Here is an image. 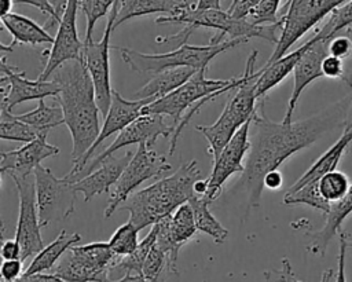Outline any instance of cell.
I'll return each instance as SVG.
<instances>
[{
	"label": "cell",
	"instance_id": "obj_1",
	"mask_svg": "<svg viewBox=\"0 0 352 282\" xmlns=\"http://www.w3.org/2000/svg\"><path fill=\"white\" fill-rule=\"evenodd\" d=\"M351 120L352 92L324 110L290 124L270 120L263 111V103H260L252 121L254 132L250 139L245 171L235 186H241L246 193V209L242 221L246 220L252 209L260 206L264 176L268 172L278 169L289 157L309 147L324 133L345 128Z\"/></svg>",
	"mask_w": 352,
	"mask_h": 282
},
{
	"label": "cell",
	"instance_id": "obj_2",
	"mask_svg": "<svg viewBox=\"0 0 352 282\" xmlns=\"http://www.w3.org/2000/svg\"><path fill=\"white\" fill-rule=\"evenodd\" d=\"M51 80L60 85L56 100L62 107L65 124L72 135V160L76 164L94 146L100 133V110L94 83L84 59L63 63L54 72Z\"/></svg>",
	"mask_w": 352,
	"mask_h": 282
},
{
	"label": "cell",
	"instance_id": "obj_3",
	"mask_svg": "<svg viewBox=\"0 0 352 282\" xmlns=\"http://www.w3.org/2000/svg\"><path fill=\"white\" fill-rule=\"evenodd\" d=\"M202 179L195 160L187 161L170 176L135 191L120 208L129 212V221L140 231L173 213L195 195L194 184Z\"/></svg>",
	"mask_w": 352,
	"mask_h": 282
},
{
	"label": "cell",
	"instance_id": "obj_4",
	"mask_svg": "<svg viewBox=\"0 0 352 282\" xmlns=\"http://www.w3.org/2000/svg\"><path fill=\"white\" fill-rule=\"evenodd\" d=\"M155 23H183L195 29H214L216 33L210 39V43H221L224 41V36H228L230 40L243 39L246 41L252 37H258L274 44L278 43L283 26L282 19L272 25H253L248 19L234 18L228 11L198 10L197 7H191L182 0L175 14L162 15L155 19Z\"/></svg>",
	"mask_w": 352,
	"mask_h": 282
},
{
	"label": "cell",
	"instance_id": "obj_5",
	"mask_svg": "<svg viewBox=\"0 0 352 282\" xmlns=\"http://www.w3.org/2000/svg\"><path fill=\"white\" fill-rule=\"evenodd\" d=\"M242 43H246V40L227 39L221 43H209L208 45H191L186 43L164 54H143L126 47L114 45H111V48L121 52L122 61L131 70L155 74L175 67H192L201 70L202 67H208L213 58Z\"/></svg>",
	"mask_w": 352,
	"mask_h": 282
},
{
	"label": "cell",
	"instance_id": "obj_6",
	"mask_svg": "<svg viewBox=\"0 0 352 282\" xmlns=\"http://www.w3.org/2000/svg\"><path fill=\"white\" fill-rule=\"evenodd\" d=\"M348 1L349 0H287L285 12L280 15L283 21L280 37L265 65H271L286 55L297 40L316 26L324 17Z\"/></svg>",
	"mask_w": 352,
	"mask_h": 282
},
{
	"label": "cell",
	"instance_id": "obj_7",
	"mask_svg": "<svg viewBox=\"0 0 352 282\" xmlns=\"http://www.w3.org/2000/svg\"><path fill=\"white\" fill-rule=\"evenodd\" d=\"M206 69L208 67H202L180 88L175 89L173 92L168 94L161 99L148 103L143 109L142 114H161L165 117L168 116L172 118L173 127L176 128L184 114L199 100L217 92L219 89L232 85L236 81V77L228 80L208 78L205 76Z\"/></svg>",
	"mask_w": 352,
	"mask_h": 282
},
{
	"label": "cell",
	"instance_id": "obj_8",
	"mask_svg": "<svg viewBox=\"0 0 352 282\" xmlns=\"http://www.w3.org/2000/svg\"><path fill=\"white\" fill-rule=\"evenodd\" d=\"M36 202L40 226L48 227L51 223L62 221L74 212L76 194L74 182L56 177L50 168L38 165L34 171Z\"/></svg>",
	"mask_w": 352,
	"mask_h": 282
},
{
	"label": "cell",
	"instance_id": "obj_9",
	"mask_svg": "<svg viewBox=\"0 0 352 282\" xmlns=\"http://www.w3.org/2000/svg\"><path fill=\"white\" fill-rule=\"evenodd\" d=\"M172 169L166 157L158 154L151 149L148 143L138 144V149L116 183L111 194L109 195V202L104 209V217L109 219L117 208H120L139 187L143 182L158 177Z\"/></svg>",
	"mask_w": 352,
	"mask_h": 282
},
{
	"label": "cell",
	"instance_id": "obj_10",
	"mask_svg": "<svg viewBox=\"0 0 352 282\" xmlns=\"http://www.w3.org/2000/svg\"><path fill=\"white\" fill-rule=\"evenodd\" d=\"M118 12V3L116 0L113 8L110 10V15L107 18V23L103 32V36L99 41H84V51L82 59L88 69V73L92 78L98 107L100 114L106 117L110 103H111V78H110V61H109V51L110 45V36L114 30V22Z\"/></svg>",
	"mask_w": 352,
	"mask_h": 282
},
{
	"label": "cell",
	"instance_id": "obj_11",
	"mask_svg": "<svg viewBox=\"0 0 352 282\" xmlns=\"http://www.w3.org/2000/svg\"><path fill=\"white\" fill-rule=\"evenodd\" d=\"M16 186L19 199V213L15 228V239L22 248V261L30 256H36L44 249V242L40 234V220L36 202V183L34 175L12 176Z\"/></svg>",
	"mask_w": 352,
	"mask_h": 282
},
{
	"label": "cell",
	"instance_id": "obj_12",
	"mask_svg": "<svg viewBox=\"0 0 352 282\" xmlns=\"http://www.w3.org/2000/svg\"><path fill=\"white\" fill-rule=\"evenodd\" d=\"M154 102V99L148 98V99H135V100H128L125 98H122L116 89H113V95H111V103H110V109L104 117V122L100 128V133L96 139V142L94 143V146L87 151V154L77 161L76 164H73L72 171L65 175L67 179H70L72 182H77L80 180L85 166L88 165V160L92 158L94 153L96 151V149L111 135L114 133H120L124 128H126L129 124H132L135 120H138L143 111V109L148 105Z\"/></svg>",
	"mask_w": 352,
	"mask_h": 282
},
{
	"label": "cell",
	"instance_id": "obj_13",
	"mask_svg": "<svg viewBox=\"0 0 352 282\" xmlns=\"http://www.w3.org/2000/svg\"><path fill=\"white\" fill-rule=\"evenodd\" d=\"M80 0H67V7L58 25L52 47L47 54V62L38 76V80L48 81L54 72L69 61L82 59L84 43L78 39L77 32V10Z\"/></svg>",
	"mask_w": 352,
	"mask_h": 282
},
{
	"label": "cell",
	"instance_id": "obj_14",
	"mask_svg": "<svg viewBox=\"0 0 352 282\" xmlns=\"http://www.w3.org/2000/svg\"><path fill=\"white\" fill-rule=\"evenodd\" d=\"M1 78H0V95L1 102L0 106L7 107L10 111L22 102L33 100V99H44L48 96H58L60 92V85L54 81H43V80H28L25 77V72L16 70L15 66L7 63L6 54L1 55L0 62Z\"/></svg>",
	"mask_w": 352,
	"mask_h": 282
},
{
	"label": "cell",
	"instance_id": "obj_15",
	"mask_svg": "<svg viewBox=\"0 0 352 282\" xmlns=\"http://www.w3.org/2000/svg\"><path fill=\"white\" fill-rule=\"evenodd\" d=\"M158 227L155 245L166 256V270L177 274L179 250L197 234L194 210L188 202L180 205L173 213L155 223Z\"/></svg>",
	"mask_w": 352,
	"mask_h": 282
},
{
	"label": "cell",
	"instance_id": "obj_16",
	"mask_svg": "<svg viewBox=\"0 0 352 282\" xmlns=\"http://www.w3.org/2000/svg\"><path fill=\"white\" fill-rule=\"evenodd\" d=\"M175 131L173 124H168L165 120V116L161 114H143L138 120H135L132 124H129L126 128H124L120 133H117V138L114 142L106 147L100 154L95 155V158L85 166L84 173H91L94 169L99 166V164L116 154L120 149L129 144H140V143H148L153 146L160 136L170 138Z\"/></svg>",
	"mask_w": 352,
	"mask_h": 282
},
{
	"label": "cell",
	"instance_id": "obj_17",
	"mask_svg": "<svg viewBox=\"0 0 352 282\" xmlns=\"http://www.w3.org/2000/svg\"><path fill=\"white\" fill-rule=\"evenodd\" d=\"M253 117L246 121L238 132L232 136V139L226 144L219 157L213 160V168L210 176L208 177V191L206 195L212 202L220 197L223 191V186L230 176L234 173H243L245 165L242 164L246 154L250 151V140H249V129L252 125Z\"/></svg>",
	"mask_w": 352,
	"mask_h": 282
},
{
	"label": "cell",
	"instance_id": "obj_18",
	"mask_svg": "<svg viewBox=\"0 0 352 282\" xmlns=\"http://www.w3.org/2000/svg\"><path fill=\"white\" fill-rule=\"evenodd\" d=\"M312 44L309 48L304 52L301 59L294 67L293 72V89L292 95L287 102V109L283 117V122L290 124L293 122V114L297 107L298 99L302 94V91L315 80L324 77L322 72V62L329 55V41L326 39H322L318 33H315L312 37Z\"/></svg>",
	"mask_w": 352,
	"mask_h": 282
},
{
	"label": "cell",
	"instance_id": "obj_19",
	"mask_svg": "<svg viewBox=\"0 0 352 282\" xmlns=\"http://www.w3.org/2000/svg\"><path fill=\"white\" fill-rule=\"evenodd\" d=\"M59 154V147L50 144L47 136L37 138L25 146L3 151L0 154V172L1 175L12 176H30L34 173L40 162L48 157Z\"/></svg>",
	"mask_w": 352,
	"mask_h": 282
},
{
	"label": "cell",
	"instance_id": "obj_20",
	"mask_svg": "<svg viewBox=\"0 0 352 282\" xmlns=\"http://www.w3.org/2000/svg\"><path fill=\"white\" fill-rule=\"evenodd\" d=\"M135 153L125 151L121 155H110L104 158L99 168L94 169L91 173L85 175L74 183V188L80 191L84 197V201H91L95 195L109 193L111 186H116L128 162L132 160Z\"/></svg>",
	"mask_w": 352,
	"mask_h": 282
},
{
	"label": "cell",
	"instance_id": "obj_21",
	"mask_svg": "<svg viewBox=\"0 0 352 282\" xmlns=\"http://www.w3.org/2000/svg\"><path fill=\"white\" fill-rule=\"evenodd\" d=\"M352 144V120L346 124V127L344 128L340 139L330 146V149L327 151H324L309 168L308 171L300 176L289 188L286 193H294L297 190H300L302 186L312 183V182H318L320 177H323L326 173L336 171L342 154L345 153V150Z\"/></svg>",
	"mask_w": 352,
	"mask_h": 282
},
{
	"label": "cell",
	"instance_id": "obj_22",
	"mask_svg": "<svg viewBox=\"0 0 352 282\" xmlns=\"http://www.w3.org/2000/svg\"><path fill=\"white\" fill-rule=\"evenodd\" d=\"M1 23L12 36V41L10 43V45H6V44L0 45V50L3 54L11 52L15 44L37 45V44L54 43V37L47 32L44 26H40L37 22H34L33 19L25 15L10 12L1 17Z\"/></svg>",
	"mask_w": 352,
	"mask_h": 282
},
{
	"label": "cell",
	"instance_id": "obj_23",
	"mask_svg": "<svg viewBox=\"0 0 352 282\" xmlns=\"http://www.w3.org/2000/svg\"><path fill=\"white\" fill-rule=\"evenodd\" d=\"M351 213H352V183L346 195L341 201L331 204L330 212L326 215L323 227L309 234L311 239L307 245V250L315 256H323L326 253L329 242L333 239V237L337 232L341 231V224Z\"/></svg>",
	"mask_w": 352,
	"mask_h": 282
},
{
	"label": "cell",
	"instance_id": "obj_24",
	"mask_svg": "<svg viewBox=\"0 0 352 282\" xmlns=\"http://www.w3.org/2000/svg\"><path fill=\"white\" fill-rule=\"evenodd\" d=\"M312 44V39L307 40L302 45L296 48L294 51L283 55L280 59L272 62L271 65H264L261 67V74L256 83V96L261 102V99L278 84H280L292 72H294L296 65L304 55V52Z\"/></svg>",
	"mask_w": 352,
	"mask_h": 282
},
{
	"label": "cell",
	"instance_id": "obj_25",
	"mask_svg": "<svg viewBox=\"0 0 352 282\" xmlns=\"http://www.w3.org/2000/svg\"><path fill=\"white\" fill-rule=\"evenodd\" d=\"M197 72L198 70L192 67H175L162 70L153 74V77L140 89L136 91L135 96L138 99H161L186 84Z\"/></svg>",
	"mask_w": 352,
	"mask_h": 282
},
{
	"label": "cell",
	"instance_id": "obj_26",
	"mask_svg": "<svg viewBox=\"0 0 352 282\" xmlns=\"http://www.w3.org/2000/svg\"><path fill=\"white\" fill-rule=\"evenodd\" d=\"M69 250L82 265L106 279H110V272L120 259L111 250L109 242L102 241L91 242L87 245H74Z\"/></svg>",
	"mask_w": 352,
	"mask_h": 282
},
{
	"label": "cell",
	"instance_id": "obj_27",
	"mask_svg": "<svg viewBox=\"0 0 352 282\" xmlns=\"http://www.w3.org/2000/svg\"><path fill=\"white\" fill-rule=\"evenodd\" d=\"M81 241L80 234L73 232L67 234L66 230H62L58 237L47 246H44L43 250H40L29 264V267L25 270L21 278H28L34 274H43L45 271H51L56 263L60 260V257L74 245H77ZM19 278V279H21Z\"/></svg>",
	"mask_w": 352,
	"mask_h": 282
},
{
	"label": "cell",
	"instance_id": "obj_28",
	"mask_svg": "<svg viewBox=\"0 0 352 282\" xmlns=\"http://www.w3.org/2000/svg\"><path fill=\"white\" fill-rule=\"evenodd\" d=\"M118 12L114 22V29L121 23L142 15H150L155 12H162L172 15L179 8L180 1L176 0H117Z\"/></svg>",
	"mask_w": 352,
	"mask_h": 282
},
{
	"label": "cell",
	"instance_id": "obj_29",
	"mask_svg": "<svg viewBox=\"0 0 352 282\" xmlns=\"http://www.w3.org/2000/svg\"><path fill=\"white\" fill-rule=\"evenodd\" d=\"M188 204L194 210L197 230L210 237L214 243H223L228 237V230L210 213L209 205L212 201L206 195H194L188 199Z\"/></svg>",
	"mask_w": 352,
	"mask_h": 282
},
{
	"label": "cell",
	"instance_id": "obj_30",
	"mask_svg": "<svg viewBox=\"0 0 352 282\" xmlns=\"http://www.w3.org/2000/svg\"><path fill=\"white\" fill-rule=\"evenodd\" d=\"M48 131H38L21 121L7 107L0 106V138L4 140L29 143L37 138L47 136Z\"/></svg>",
	"mask_w": 352,
	"mask_h": 282
},
{
	"label": "cell",
	"instance_id": "obj_31",
	"mask_svg": "<svg viewBox=\"0 0 352 282\" xmlns=\"http://www.w3.org/2000/svg\"><path fill=\"white\" fill-rule=\"evenodd\" d=\"M157 231H158L157 224H153L148 234L139 242L138 248L131 254H128L125 257H120L118 261L116 263V265L113 267L111 272H122L124 275H126V274L142 275V270H143L146 257L148 256L151 248L155 245Z\"/></svg>",
	"mask_w": 352,
	"mask_h": 282
},
{
	"label": "cell",
	"instance_id": "obj_32",
	"mask_svg": "<svg viewBox=\"0 0 352 282\" xmlns=\"http://www.w3.org/2000/svg\"><path fill=\"white\" fill-rule=\"evenodd\" d=\"M16 117L38 131H50L54 127L65 124L62 107L59 105L48 106L44 99L38 100L36 109L23 114H18Z\"/></svg>",
	"mask_w": 352,
	"mask_h": 282
},
{
	"label": "cell",
	"instance_id": "obj_33",
	"mask_svg": "<svg viewBox=\"0 0 352 282\" xmlns=\"http://www.w3.org/2000/svg\"><path fill=\"white\" fill-rule=\"evenodd\" d=\"M283 204L285 205H308L322 212L324 216L330 212V208H331V204H329L320 195L318 182L308 183L294 193H286L283 195Z\"/></svg>",
	"mask_w": 352,
	"mask_h": 282
},
{
	"label": "cell",
	"instance_id": "obj_34",
	"mask_svg": "<svg viewBox=\"0 0 352 282\" xmlns=\"http://www.w3.org/2000/svg\"><path fill=\"white\" fill-rule=\"evenodd\" d=\"M318 187H319L320 195L329 204H336L346 195L351 187V182L344 172L336 169L326 173L323 177H320L318 180Z\"/></svg>",
	"mask_w": 352,
	"mask_h": 282
},
{
	"label": "cell",
	"instance_id": "obj_35",
	"mask_svg": "<svg viewBox=\"0 0 352 282\" xmlns=\"http://www.w3.org/2000/svg\"><path fill=\"white\" fill-rule=\"evenodd\" d=\"M138 232L139 230L128 220L122 226H120L111 235V238L107 241L111 250L118 257H125L131 254L139 245L138 241Z\"/></svg>",
	"mask_w": 352,
	"mask_h": 282
},
{
	"label": "cell",
	"instance_id": "obj_36",
	"mask_svg": "<svg viewBox=\"0 0 352 282\" xmlns=\"http://www.w3.org/2000/svg\"><path fill=\"white\" fill-rule=\"evenodd\" d=\"M352 26V0L336 8L326 23L316 32L322 39L331 40L334 36Z\"/></svg>",
	"mask_w": 352,
	"mask_h": 282
},
{
	"label": "cell",
	"instance_id": "obj_37",
	"mask_svg": "<svg viewBox=\"0 0 352 282\" xmlns=\"http://www.w3.org/2000/svg\"><path fill=\"white\" fill-rule=\"evenodd\" d=\"M116 0H80V8L87 18V30H85V43L94 41L92 33L95 23L103 18L109 10L113 8Z\"/></svg>",
	"mask_w": 352,
	"mask_h": 282
},
{
	"label": "cell",
	"instance_id": "obj_38",
	"mask_svg": "<svg viewBox=\"0 0 352 282\" xmlns=\"http://www.w3.org/2000/svg\"><path fill=\"white\" fill-rule=\"evenodd\" d=\"M15 4H29L38 8L41 12L48 15V19L44 25L45 29L52 28L55 23L59 25L65 10L67 7V0H14Z\"/></svg>",
	"mask_w": 352,
	"mask_h": 282
},
{
	"label": "cell",
	"instance_id": "obj_39",
	"mask_svg": "<svg viewBox=\"0 0 352 282\" xmlns=\"http://www.w3.org/2000/svg\"><path fill=\"white\" fill-rule=\"evenodd\" d=\"M280 0H261L258 6L252 11L248 21L253 25H272L279 22L278 10Z\"/></svg>",
	"mask_w": 352,
	"mask_h": 282
},
{
	"label": "cell",
	"instance_id": "obj_40",
	"mask_svg": "<svg viewBox=\"0 0 352 282\" xmlns=\"http://www.w3.org/2000/svg\"><path fill=\"white\" fill-rule=\"evenodd\" d=\"M166 256L165 253L157 246L154 245L148 253V256L146 257V261L143 264V270H142V275L150 281H160L164 270L166 268Z\"/></svg>",
	"mask_w": 352,
	"mask_h": 282
},
{
	"label": "cell",
	"instance_id": "obj_41",
	"mask_svg": "<svg viewBox=\"0 0 352 282\" xmlns=\"http://www.w3.org/2000/svg\"><path fill=\"white\" fill-rule=\"evenodd\" d=\"M280 268L267 270L264 271V281L263 282H302L297 278L293 271V267L287 257H282Z\"/></svg>",
	"mask_w": 352,
	"mask_h": 282
},
{
	"label": "cell",
	"instance_id": "obj_42",
	"mask_svg": "<svg viewBox=\"0 0 352 282\" xmlns=\"http://www.w3.org/2000/svg\"><path fill=\"white\" fill-rule=\"evenodd\" d=\"M352 51V40L346 34H337L329 41V55H333L336 58H345Z\"/></svg>",
	"mask_w": 352,
	"mask_h": 282
},
{
	"label": "cell",
	"instance_id": "obj_43",
	"mask_svg": "<svg viewBox=\"0 0 352 282\" xmlns=\"http://www.w3.org/2000/svg\"><path fill=\"white\" fill-rule=\"evenodd\" d=\"M23 272L25 270L22 260H3L0 267L1 282H16Z\"/></svg>",
	"mask_w": 352,
	"mask_h": 282
},
{
	"label": "cell",
	"instance_id": "obj_44",
	"mask_svg": "<svg viewBox=\"0 0 352 282\" xmlns=\"http://www.w3.org/2000/svg\"><path fill=\"white\" fill-rule=\"evenodd\" d=\"M323 76L327 78H344V66L342 59L333 55H327L322 62Z\"/></svg>",
	"mask_w": 352,
	"mask_h": 282
},
{
	"label": "cell",
	"instance_id": "obj_45",
	"mask_svg": "<svg viewBox=\"0 0 352 282\" xmlns=\"http://www.w3.org/2000/svg\"><path fill=\"white\" fill-rule=\"evenodd\" d=\"M338 235H340V253H338V264H337V272H336L334 282H346L345 259H346V249H348V238L342 230L338 232Z\"/></svg>",
	"mask_w": 352,
	"mask_h": 282
},
{
	"label": "cell",
	"instance_id": "obj_46",
	"mask_svg": "<svg viewBox=\"0 0 352 282\" xmlns=\"http://www.w3.org/2000/svg\"><path fill=\"white\" fill-rule=\"evenodd\" d=\"M260 1L261 0H239L235 6L228 7L227 11L236 19H248Z\"/></svg>",
	"mask_w": 352,
	"mask_h": 282
},
{
	"label": "cell",
	"instance_id": "obj_47",
	"mask_svg": "<svg viewBox=\"0 0 352 282\" xmlns=\"http://www.w3.org/2000/svg\"><path fill=\"white\" fill-rule=\"evenodd\" d=\"M0 254L3 260H21L22 259L21 243L15 238L4 239L0 248Z\"/></svg>",
	"mask_w": 352,
	"mask_h": 282
},
{
	"label": "cell",
	"instance_id": "obj_48",
	"mask_svg": "<svg viewBox=\"0 0 352 282\" xmlns=\"http://www.w3.org/2000/svg\"><path fill=\"white\" fill-rule=\"evenodd\" d=\"M282 183H283V176L279 169L271 171L264 176V188L267 190H271V191L279 190Z\"/></svg>",
	"mask_w": 352,
	"mask_h": 282
},
{
	"label": "cell",
	"instance_id": "obj_49",
	"mask_svg": "<svg viewBox=\"0 0 352 282\" xmlns=\"http://www.w3.org/2000/svg\"><path fill=\"white\" fill-rule=\"evenodd\" d=\"M16 282H67V281H65L63 278H60L52 272H50V274L43 272V274L30 275L28 278H21Z\"/></svg>",
	"mask_w": 352,
	"mask_h": 282
},
{
	"label": "cell",
	"instance_id": "obj_50",
	"mask_svg": "<svg viewBox=\"0 0 352 282\" xmlns=\"http://www.w3.org/2000/svg\"><path fill=\"white\" fill-rule=\"evenodd\" d=\"M221 0H198V10H221Z\"/></svg>",
	"mask_w": 352,
	"mask_h": 282
},
{
	"label": "cell",
	"instance_id": "obj_51",
	"mask_svg": "<svg viewBox=\"0 0 352 282\" xmlns=\"http://www.w3.org/2000/svg\"><path fill=\"white\" fill-rule=\"evenodd\" d=\"M109 282H157V281H150V279L144 278L143 275H138V274H126L116 281L110 279Z\"/></svg>",
	"mask_w": 352,
	"mask_h": 282
},
{
	"label": "cell",
	"instance_id": "obj_52",
	"mask_svg": "<svg viewBox=\"0 0 352 282\" xmlns=\"http://www.w3.org/2000/svg\"><path fill=\"white\" fill-rule=\"evenodd\" d=\"M14 3H15L14 0H0V17L10 14Z\"/></svg>",
	"mask_w": 352,
	"mask_h": 282
},
{
	"label": "cell",
	"instance_id": "obj_53",
	"mask_svg": "<svg viewBox=\"0 0 352 282\" xmlns=\"http://www.w3.org/2000/svg\"><path fill=\"white\" fill-rule=\"evenodd\" d=\"M333 276H334V271H333L331 268H329V270H324V271L322 272V276H320V282H331Z\"/></svg>",
	"mask_w": 352,
	"mask_h": 282
},
{
	"label": "cell",
	"instance_id": "obj_54",
	"mask_svg": "<svg viewBox=\"0 0 352 282\" xmlns=\"http://www.w3.org/2000/svg\"><path fill=\"white\" fill-rule=\"evenodd\" d=\"M344 81H345V84L352 89V70H351V73L349 74H346V76H344V78H342Z\"/></svg>",
	"mask_w": 352,
	"mask_h": 282
},
{
	"label": "cell",
	"instance_id": "obj_55",
	"mask_svg": "<svg viewBox=\"0 0 352 282\" xmlns=\"http://www.w3.org/2000/svg\"><path fill=\"white\" fill-rule=\"evenodd\" d=\"M183 3H186V4H188V6H191V7H197V1L198 0H182Z\"/></svg>",
	"mask_w": 352,
	"mask_h": 282
},
{
	"label": "cell",
	"instance_id": "obj_56",
	"mask_svg": "<svg viewBox=\"0 0 352 282\" xmlns=\"http://www.w3.org/2000/svg\"><path fill=\"white\" fill-rule=\"evenodd\" d=\"M348 248L352 249V239H348Z\"/></svg>",
	"mask_w": 352,
	"mask_h": 282
},
{
	"label": "cell",
	"instance_id": "obj_57",
	"mask_svg": "<svg viewBox=\"0 0 352 282\" xmlns=\"http://www.w3.org/2000/svg\"><path fill=\"white\" fill-rule=\"evenodd\" d=\"M238 1H239V0H232V3H231V6H235V4H236V3H238ZM231 6H230V7H231Z\"/></svg>",
	"mask_w": 352,
	"mask_h": 282
}]
</instances>
